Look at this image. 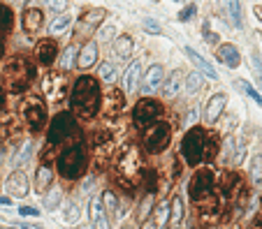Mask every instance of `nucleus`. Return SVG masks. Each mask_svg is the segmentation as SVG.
Returning <instances> with one entry per match:
<instances>
[{
	"instance_id": "f257e3e1",
	"label": "nucleus",
	"mask_w": 262,
	"mask_h": 229,
	"mask_svg": "<svg viewBox=\"0 0 262 229\" xmlns=\"http://www.w3.org/2000/svg\"><path fill=\"white\" fill-rule=\"evenodd\" d=\"M72 111L81 118H93L98 111H100V83L93 79V76H79L77 83L72 88Z\"/></svg>"
},
{
	"instance_id": "f03ea898",
	"label": "nucleus",
	"mask_w": 262,
	"mask_h": 229,
	"mask_svg": "<svg viewBox=\"0 0 262 229\" xmlns=\"http://www.w3.org/2000/svg\"><path fill=\"white\" fill-rule=\"evenodd\" d=\"M88 167V153H86V146L81 142L77 144H70L61 155H58V174L67 181H74L84 176Z\"/></svg>"
},
{
	"instance_id": "7ed1b4c3",
	"label": "nucleus",
	"mask_w": 262,
	"mask_h": 229,
	"mask_svg": "<svg viewBox=\"0 0 262 229\" xmlns=\"http://www.w3.org/2000/svg\"><path fill=\"white\" fill-rule=\"evenodd\" d=\"M35 79V68L26 58H14L2 70V83L9 93H23Z\"/></svg>"
},
{
	"instance_id": "20e7f679",
	"label": "nucleus",
	"mask_w": 262,
	"mask_h": 229,
	"mask_svg": "<svg viewBox=\"0 0 262 229\" xmlns=\"http://www.w3.org/2000/svg\"><path fill=\"white\" fill-rule=\"evenodd\" d=\"M114 169H116L119 181H126V183H130L134 176H139V171H141V153H139V149H137L134 144H126V146L119 151V155H116Z\"/></svg>"
},
{
	"instance_id": "39448f33",
	"label": "nucleus",
	"mask_w": 262,
	"mask_h": 229,
	"mask_svg": "<svg viewBox=\"0 0 262 229\" xmlns=\"http://www.w3.org/2000/svg\"><path fill=\"white\" fill-rule=\"evenodd\" d=\"M204 146H207V132L202 128L188 130V135L181 142V155L188 167H197L204 157Z\"/></svg>"
},
{
	"instance_id": "423d86ee",
	"label": "nucleus",
	"mask_w": 262,
	"mask_h": 229,
	"mask_svg": "<svg viewBox=\"0 0 262 229\" xmlns=\"http://www.w3.org/2000/svg\"><path fill=\"white\" fill-rule=\"evenodd\" d=\"M72 137H79L74 116L70 114V111H61V114H56L54 121H51V125H49V137H47L49 146H58V144L72 139Z\"/></svg>"
},
{
	"instance_id": "0eeeda50",
	"label": "nucleus",
	"mask_w": 262,
	"mask_h": 229,
	"mask_svg": "<svg viewBox=\"0 0 262 229\" xmlns=\"http://www.w3.org/2000/svg\"><path fill=\"white\" fill-rule=\"evenodd\" d=\"M21 116H23L30 132H40L47 125V107H44L42 97H35V95L26 97L21 102Z\"/></svg>"
},
{
	"instance_id": "6e6552de",
	"label": "nucleus",
	"mask_w": 262,
	"mask_h": 229,
	"mask_svg": "<svg viewBox=\"0 0 262 229\" xmlns=\"http://www.w3.org/2000/svg\"><path fill=\"white\" fill-rule=\"evenodd\" d=\"M223 197L225 202L235 209V213L242 216L244 211V202H246V185H244V178L239 174H228L223 178Z\"/></svg>"
},
{
	"instance_id": "1a4fd4ad",
	"label": "nucleus",
	"mask_w": 262,
	"mask_h": 229,
	"mask_svg": "<svg viewBox=\"0 0 262 229\" xmlns=\"http://www.w3.org/2000/svg\"><path fill=\"white\" fill-rule=\"evenodd\" d=\"M169 139H172V130H169L167 123H158L148 125L146 132H144V149L148 153H160L169 146Z\"/></svg>"
},
{
	"instance_id": "9d476101",
	"label": "nucleus",
	"mask_w": 262,
	"mask_h": 229,
	"mask_svg": "<svg viewBox=\"0 0 262 229\" xmlns=\"http://www.w3.org/2000/svg\"><path fill=\"white\" fill-rule=\"evenodd\" d=\"M214 171L211 169H202V171H197L195 176H193V181H190V197H193V202L197 204H204L207 199H211L214 197Z\"/></svg>"
},
{
	"instance_id": "9b49d317",
	"label": "nucleus",
	"mask_w": 262,
	"mask_h": 229,
	"mask_svg": "<svg viewBox=\"0 0 262 229\" xmlns=\"http://www.w3.org/2000/svg\"><path fill=\"white\" fill-rule=\"evenodd\" d=\"M162 114V107L158 104L155 100H141L134 104V111H132V123L137 128L146 130L148 125H153Z\"/></svg>"
},
{
	"instance_id": "f8f14e48",
	"label": "nucleus",
	"mask_w": 262,
	"mask_h": 229,
	"mask_svg": "<svg viewBox=\"0 0 262 229\" xmlns=\"http://www.w3.org/2000/svg\"><path fill=\"white\" fill-rule=\"evenodd\" d=\"M107 16V12L102 9V7H95V9H91V12H86L84 16L79 19V23H77V28H74V35L77 37H88V35L93 33L95 28L102 23V19Z\"/></svg>"
},
{
	"instance_id": "ddd939ff",
	"label": "nucleus",
	"mask_w": 262,
	"mask_h": 229,
	"mask_svg": "<svg viewBox=\"0 0 262 229\" xmlns=\"http://www.w3.org/2000/svg\"><path fill=\"white\" fill-rule=\"evenodd\" d=\"M0 142L7 146H14L21 142V125L14 116H5L0 121Z\"/></svg>"
},
{
	"instance_id": "4468645a",
	"label": "nucleus",
	"mask_w": 262,
	"mask_h": 229,
	"mask_svg": "<svg viewBox=\"0 0 262 229\" xmlns=\"http://www.w3.org/2000/svg\"><path fill=\"white\" fill-rule=\"evenodd\" d=\"M65 86H67V79L65 75H47L44 76V93H47L49 100L58 102L63 97V93H65Z\"/></svg>"
},
{
	"instance_id": "2eb2a0df",
	"label": "nucleus",
	"mask_w": 262,
	"mask_h": 229,
	"mask_svg": "<svg viewBox=\"0 0 262 229\" xmlns=\"http://www.w3.org/2000/svg\"><path fill=\"white\" fill-rule=\"evenodd\" d=\"M126 107V93L119 90V88H112L107 95H105V114L109 118H116V116L123 111Z\"/></svg>"
},
{
	"instance_id": "dca6fc26",
	"label": "nucleus",
	"mask_w": 262,
	"mask_h": 229,
	"mask_svg": "<svg viewBox=\"0 0 262 229\" xmlns=\"http://www.w3.org/2000/svg\"><path fill=\"white\" fill-rule=\"evenodd\" d=\"M162 81H165V72H162V68L160 65H151L148 72L144 75V81H141V93L144 95L155 93V90L162 86Z\"/></svg>"
},
{
	"instance_id": "f3484780",
	"label": "nucleus",
	"mask_w": 262,
	"mask_h": 229,
	"mask_svg": "<svg viewBox=\"0 0 262 229\" xmlns=\"http://www.w3.org/2000/svg\"><path fill=\"white\" fill-rule=\"evenodd\" d=\"M42 23H44L42 9L37 5H28L26 12H23V30H26L28 35H35L42 28Z\"/></svg>"
},
{
	"instance_id": "a211bd4d",
	"label": "nucleus",
	"mask_w": 262,
	"mask_h": 229,
	"mask_svg": "<svg viewBox=\"0 0 262 229\" xmlns=\"http://www.w3.org/2000/svg\"><path fill=\"white\" fill-rule=\"evenodd\" d=\"M5 188H7V192H9L12 197H26L28 190H30V188H28V178H26L23 171H14V174H9Z\"/></svg>"
},
{
	"instance_id": "6ab92c4d",
	"label": "nucleus",
	"mask_w": 262,
	"mask_h": 229,
	"mask_svg": "<svg viewBox=\"0 0 262 229\" xmlns=\"http://www.w3.org/2000/svg\"><path fill=\"white\" fill-rule=\"evenodd\" d=\"M98 63V44L95 42H86L81 51L77 54V68L79 70H91Z\"/></svg>"
},
{
	"instance_id": "aec40b11",
	"label": "nucleus",
	"mask_w": 262,
	"mask_h": 229,
	"mask_svg": "<svg viewBox=\"0 0 262 229\" xmlns=\"http://www.w3.org/2000/svg\"><path fill=\"white\" fill-rule=\"evenodd\" d=\"M54 185V169L47 162H42L37 171H35V190L37 192H49V188Z\"/></svg>"
},
{
	"instance_id": "412c9836",
	"label": "nucleus",
	"mask_w": 262,
	"mask_h": 229,
	"mask_svg": "<svg viewBox=\"0 0 262 229\" xmlns=\"http://www.w3.org/2000/svg\"><path fill=\"white\" fill-rule=\"evenodd\" d=\"M225 102H228V97L223 93H216L211 100H209L207 109H204V121L207 123H216L218 118H221L223 109H225Z\"/></svg>"
},
{
	"instance_id": "4be33fe9",
	"label": "nucleus",
	"mask_w": 262,
	"mask_h": 229,
	"mask_svg": "<svg viewBox=\"0 0 262 229\" xmlns=\"http://www.w3.org/2000/svg\"><path fill=\"white\" fill-rule=\"evenodd\" d=\"M56 54H58V47H56V40H42L35 49V56L42 65H51L56 61Z\"/></svg>"
},
{
	"instance_id": "5701e85b",
	"label": "nucleus",
	"mask_w": 262,
	"mask_h": 229,
	"mask_svg": "<svg viewBox=\"0 0 262 229\" xmlns=\"http://www.w3.org/2000/svg\"><path fill=\"white\" fill-rule=\"evenodd\" d=\"M181 86H183V72L181 70H174V72L165 79V88H162L165 100H174L176 95L181 93Z\"/></svg>"
},
{
	"instance_id": "b1692460",
	"label": "nucleus",
	"mask_w": 262,
	"mask_h": 229,
	"mask_svg": "<svg viewBox=\"0 0 262 229\" xmlns=\"http://www.w3.org/2000/svg\"><path fill=\"white\" fill-rule=\"evenodd\" d=\"M218 61L221 63H225L228 68H239V63H242V56H239V51H237V47L235 44H223L221 49H218Z\"/></svg>"
},
{
	"instance_id": "393cba45",
	"label": "nucleus",
	"mask_w": 262,
	"mask_h": 229,
	"mask_svg": "<svg viewBox=\"0 0 262 229\" xmlns=\"http://www.w3.org/2000/svg\"><path fill=\"white\" fill-rule=\"evenodd\" d=\"M91 213H93V229H112V223H109V216L105 213V206H102L100 199L91 202Z\"/></svg>"
},
{
	"instance_id": "a878e982",
	"label": "nucleus",
	"mask_w": 262,
	"mask_h": 229,
	"mask_svg": "<svg viewBox=\"0 0 262 229\" xmlns=\"http://www.w3.org/2000/svg\"><path fill=\"white\" fill-rule=\"evenodd\" d=\"M186 56H188L190 61L195 63V68H197V70H200L202 75H207V76H209V79H218V75H216V70H214V68H211V65H209V63H207V61H204V58H202V56H200V54H197L195 49H190V47H186Z\"/></svg>"
},
{
	"instance_id": "bb28decb",
	"label": "nucleus",
	"mask_w": 262,
	"mask_h": 229,
	"mask_svg": "<svg viewBox=\"0 0 262 229\" xmlns=\"http://www.w3.org/2000/svg\"><path fill=\"white\" fill-rule=\"evenodd\" d=\"M139 70H141L139 61H134L132 65L126 70V75H123V90H126V93H132L134 90V86H137V76H139Z\"/></svg>"
},
{
	"instance_id": "cd10ccee",
	"label": "nucleus",
	"mask_w": 262,
	"mask_h": 229,
	"mask_svg": "<svg viewBox=\"0 0 262 229\" xmlns=\"http://www.w3.org/2000/svg\"><path fill=\"white\" fill-rule=\"evenodd\" d=\"M77 54H79V49L74 47V44H70V47L63 51V56H61V70L63 72H70V70L77 65Z\"/></svg>"
},
{
	"instance_id": "c85d7f7f",
	"label": "nucleus",
	"mask_w": 262,
	"mask_h": 229,
	"mask_svg": "<svg viewBox=\"0 0 262 229\" xmlns=\"http://www.w3.org/2000/svg\"><path fill=\"white\" fill-rule=\"evenodd\" d=\"M116 54H119V58H126L128 61V56L132 54V37L130 35H121V37H116Z\"/></svg>"
},
{
	"instance_id": "c756f323",
	"label": "nucleus",
	"mask_w": 262,
	"mask_h": 229,
	"mask_svg": "<svg viewBox=\"0 0 262 229\" xmlns=\"http://www.w3.org/2000/svg\"><path fill=\"white\" fill-rule=\"evenodd\" d=\"M30 157H33V144L26 142L23 146L19 149V153L14 155V167H26L28 162H30Z\"/></svg>"
},
{
	"instance_id": "7c9ffc66",
	"label": "nucleus",
	"mask_w": 262,
	"mask_h": 229,
	"mask_svg": "<svg viewBox=\"0 0 262 229\" xmlns=\"http://www.w3.org/2000/svg\"><path fill=\"white\" fill-rule=\"evenodd\" d=\"M183 220V199L181 197H174L172 204H169V223L179 225Z\"/></svg>"
},
{
	"instance_id": "2f4dec72",
	"label": "nucleus",
	"mask_w": 262,
	"mask_h": 229,
	"mask_svg": "<svg viewBox=\"0 0 262 229\" xmlns=\"http://www.w3.org/2000/svg\"><path fill=\"white\" fill-rule=\"evenodd\" d=\"M225 7H228L230 21L235 28H242V7H239V0H225Z\"/></svg>"
},
{
	"instance_id": "473e14b6",
	"label": "nucleus",
	"mask_w": 262,
	"mask_h": 229,
	"mask_svg": "<svg viewBox=\"0 0 262 229\" xmlns=\"http://www.w3.org/2000/svg\"><path fill=\"white\" fill-rule=\"evenodd\" d=\"M70 23H72V16H65V14H61L58 19L51 21V26H49V35L54 37V35H61L63 30H67L70 28Z\"/></svg>"
},
{
	"instance_id": "72a5a7b5",
	"label": "nucleus",
	"mask_w": 262,
	"mask_h": 229,
	"mask_svg": "<svg viewBox=\"0 0 262 229\" xmlns=\"http://www.w3.org/2000/svg\"><path fill=\"white\" fill-rule=\"evenodd\" d=\"M12 23H14L12 9H9V7H5V5H0V35L9 33V30H12Z\"/></svg>"
},
{
	"instance_id": "f704fd0d",
	"label": "nucleus",
	"mask_w": 262,
	"mask_h": 229,
	"mask_svg": "<svg viewBox=\"0 0 262 229\" xmlns=\"http://www.w3.org/2000/svg\"><path fill=\"white\" fill-rule=\"evenodd\" d=\"M100 202H102V206H105V209L109 211V216L119 211V197H116L114 192H112V190H105V192H102Z\"/></svg>"
},
{
	"instance_id": "c9c22d12",
	"label": "nucleus",
	"mask_w": 262,
	"mask_h": 229,
	"mask_svg": "<svg viewBox=\"0 0 262 229\" xmlns=\"http://www.w3.org/2000/svg\"><path fill=\"white\" fill-rule=\"evenodd\" d=\"M151 211H153V192H148L144 199L139 202V211H137V218H139L141 223L151 216Z\"/></svg>"
},
{
	"instance_id": "e433bc0d",
	"label": "nucleus",
	"mask_w": 262,
	"mask_h": 229,
	"mask_svg": "<svg viewBox=\"0 0 262 229\" xmlns=\"http://www.w3.org/2000/svg\"><path fill=\"white\" fill-rule=\"evenodd\" d=\"M116 65L114 63H102L100 65V79L102 81H107V83H114L116 81Z\"/></svg>"
},
{
	"instance_id": "4c0bfd02",
	"label": "nucleus",
	"mask_w": 262,
	"mask_h": 229,
	"mask_svg": "<svg viewBox=\"0 0 262 229\" xmlns=\"http://www.w3.org/2000/svg\"><path fill=\"white\" fill-rule=\"evenodd\" d=\"M251 178H253L256 185L262 181V155H256V157L251 160Z\"/></svg>"
},
{
	"instance_id": "58836bf2",
	"label": "nucleus",
	"mask_w": 262,
	"mask_h": 229,
	"mask_svg": "<svg viewBox=\"0 0 262 229\" xmlns=\"http://www.w3.org/2000/svg\"><path fill=\"white\" fill-rule=\"evenodd\" d=\"M202 88V75L200 72H190L188 76H186V90L188 93H197Z\"/></svg>"
},
{
	"instance_id": "ea45409f",
	"label": "nucleus",
	"mask_w": 262,
	"mask_h": 229,
	"mask_svg": "<svg viewBox=\"0 0 262 229\" xmlns=\"http://www.w3.org/2000/svg\"><path fill=\"white\" fill-rule=\"evenodd\" d=\"M61 197H63V192H61L58 188H54V192H49V195H47V202H44L47 211L58 209V206H61Z\"/></svg>"
},
{
	"instance_id": "a19ab883",
	"label": "nucleus",
	"mask_w": 262,
	"mask_h": 229,
	"mask_svg": "<svg viewBox=\"0 0 262 229\" xmlns=\"http://www.w3.org/2000/svg\"><path fill=\"white\" fill-rule=\"evenodd\" d=\"M237 88H242L244 93H249L251 97H253V100H256L258 104H260V107H262V95L258 93V90H256V88H253V86H249L246 81H237Z\"/></svg>"
},
{
	"instance_id": "79ce46f5",
	"label": "nucleus",
	"mask_w": 262,
	"mask_h": 229,
	"mask_svg": "<svg viewBox=\"0 0 262 229\" xmlns=\"http://www.w3.org/2000/svg\"><path fill=\"white\" fill-rule=\"evenodd\" d=\"M144 30H146V33H151V35H160L162 33L160 23H158L155 19H146V21H144Z\"/></svg>"
},
{
	"instance_id": "37998d69",
	"label": "nucleus",
	"mask_w": 262,
	"mask_h": 229,
	"mask_svg": "<svg viewBox=\"0 0 262 229\" xmlns=\"http://www.w3.org/2000/svg\"><path fill=\"white\" fill-rule=\"evenodd\" d=\"M167 220H169V204L162 202L160 206H158V223H160V225H167Z\"/></svg>"
},
{
	"instance_id": "c03bdc74",
	"label": "nucleus",
	"mask_w": 262,
	"mask_h": 229,
	"mask_svg": "<svg viewBox=\"0 0 262 229\" xmlns=\"http://www.w3.org/2000/svg\"><path fill=\"white\" fill-rule=\"evenodd\" d=\"M232 151H235V139H232V137H228V139H225V144H223V162H230V155H232Z\"/></svg>"
},
{
	"instance_id": "a18cd8bd",
	"label": "nucleus",
	"mask_w": 262,
	"mask_h": 229,
	"mask_svg": "<svg viewBox=\"0 0 262 229\" xmlns=\"http://www.w3.org/2000/svg\"><path fill=\"white\" fill-rule=\"evenodd\" d=\"M47 2L54 12H65L67 9V0H47Z\"/></svg>"
},
{
	"instance_id": "49530a36",
	"label": "nucleus",
	"mask_w": 262,
	"mask_h": 229,
	"mask_svg": "<svg viewBox=\"0 0 262 229\" xmlns=\"http://www.w3.org/2000/svg\"><path fill=\"white\" fill-rule=\"evenodd\" d=\"M195 12H197V9H195V5H188L186 9H181V14H179V19H181V21H190L193 16H195Z\"/></svg>"
},
{
	"instance_id": "de8ad7c7",
	"label": "nucleus",
	"mask_w": 262,
	"mask_h": 229,
	"mask_svg": "<svg viewBox=\"0 0 262 229\" xmlns=\"http://www.w3.org/2000/svg\"><path fill=\"white\" fill-rule=\"evenodd\" d=\"M253 68H256V76H258V81H260V86H262V61L258 58V56H253Z\"/></svg>"
},
{
	"instance_id": "09e8293b",
	"label": "nucleus",
	"mask_w": 262,
	"mask_h": 229,
	"mask_svg": "<svg viewBox=\"0 0 262 229\" xmlns=\"http://www.w3.org/2000/svg\"><path fill=\"white\" fill-rule=\"evenodd\" d=\"M19 213H21L23 218H30V216H35V218H37V209H33V206H21V209H19Z\"/></svg>"
},
{
	"instance_id": "8fccbe9b",
	"label": "nucleus",
	"mask_w": 262,
	"mask_h": 229,
	"mask_svg": "<svg viewBox=\"0 0 262 229\" xmlns=\"http://www.w3.org/2000/svg\"><path fill=\"white\" fill-rule=\"evenodd\" d=\"M77 218H79V209H77V206H70V209H67V220H77Z\"/></svg>"
},
{
	"instance_id": "3c124183",
	"label": "nucleus",
	"mask_w": 262,
	"mask_h": 229,
	"mask_svg": "<svg viewBox=\"0 0 262 229\" xmlns=\"http://www.w3.org/2000/svg\"><path fill=\"white\" fill-rule=\"evenodd\" d=\"M141 229H158V225H155L153 220H144V225H141Z\"/></svg>"
},
{
	"instance_id": "603ef678",
	"label": "nucleus",
	"mask_w": 262,
	"mask_h": 229,
	"mask_svg": "<svg viewBox=\"0 0 262 229\" xmlns=\"http://www.w3.org/2000/svg\"><path fill=\"white\" fill-rule=\"evenodd\" d=\"M112 35H114V28H112V26H109V28H105V30H102V37H105V40H109Z\"/></svg>"
},
{
	"instance_id": "864d4df0",
	"label": "nucleus",
	"mask_w": 262,
	"mask_h": 229,
	"mask_svg": "<svg viewBox=\"0 0 262 229\" xmlns=\"http://www.w3.org/2000/svg\"><path fill=\"white\" fill-rule=\"evenodd\" d=\"M249 229H262V218H256L253 223H251V227Z\"/></svg>"
},
{
	"instance_id": "5fc2aeb1",
	"label": "nucleus",
	"mask_w": 262,
	"mask_h": 229,
	"mask_svg": "<svg viewBox=\"0 0 262 229\" xmlns=\"http://www.w3.org/2000/svg\"><path fill=\"white\" fill-rule=\"evenodd\" d=\"M21 227H23V229H42V227H37V225H30V223H21Z\"/></svg>"
},
{
	"instance_id": "6e6d98bb",
	"label": "nucleus",
	"mask_w": 262,
	"mask_h": 229,
	"mask_svg": "<svg viewBox=\"0 0 262 229\" xmlns=\"http://www.w3.org/2000/svg\"><path fill=\"white\" fill-rule=\"evenodd\" d=\"M0 206H9V197H0Z\"/></svg>"
},
{
	"instance_id": "4d7b16f0",
	"label": "nucleus",
	"mask_w": 262,
	"mask_h": 229,
	"mask_svg": "<svg viewBox=\"0 0 262 229\" xmlns=\"http://www.w3.org/2000/svg\"><path fill=\"white\" fill-rule=\"evenodd\" d=\"M5 107V93H2V88H0V109Z\"/></svg>"
},
{
	"instance_id": "13d9d810",
	"label": "nucleus",
	"mask_w": 262,
	"mask_h": 229,
	"mask_svg": "<svg viewBox=\"0 0 262 229\" xmlns=\"http://www.w3.org/2000/svg\"><path fill=\"white\" fill-rule=\"evenodd\" d=\"M207 42H216V35L209 33V30H207Z\"/></svg>"
},
{
	"instance_id": "bf43d9fd",
	"label": "nucleus",
	"mask_w": 262,
	"mask_h": 229,
	"mask_svg": "<svg viewBox=\"0 0 262 229\" xmlns=\"http://www.w3.org/2000/svg\"><path fill=\"white\" fill-rule=\"evenodd\" d=\"M2 54H5V47H2V42H0V58H2Z\"/></svg>"
},
{
	"instance_id": "052dcab7",
	"label": "nucleus",
	"mask_w": 262,
	"mask_h": 229,
	"mask_svg": "<svg viewBox=\"0 0 262 229\" xmlns=\"http://www.w3.org/2000/svg\"><path fill=\"white\" fill-rule=\"evenodd\" d=\"M14 2H19V0H14Z\"/></svg>"
},
{
	"instance_id": "680f3d73",
	"label": "nucleus",
	"mask_w": 262,
	"mask_h": 229,
	"mask_svg": "<svg viewBox=\"0 0 262 229\" xmlns=\"http://www.w3.org/2000/svg\"><path fill=\"white\" fill-rule=\"evenodd\" d=\"M260 204H262V199H260Z\"/></svg>"
}]
</instances>
